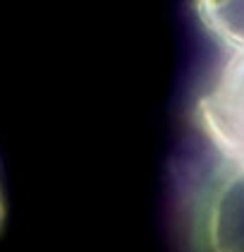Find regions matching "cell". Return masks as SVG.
I'll use <instances>...</instances> for the list:
<instances>
[{
    "mask_svg": "<svg viewBox=\"0 0 244 252\" xmlns=\"http://www.w3.org/2000/svg\"><path fill=\"white\" fill-rule=\"evenodd\" d=\"M182 214L199 252H244V166L206 149L189 175Z\"/></svg>",
    "mask_w": 244,
    "mask_h": 252,
    "instance_id": "cell-1",
    "label": "cell"
},
{
    "mask_svg": "<svg viewBox=\"0 0 244 252\" xmlns=\"http://www.w3.org/2000/svg\"><path fill=\"white\" fill-rule=\"evenodd\" d=\"M194 125L208 152L244 166V51L223 53L196 98Z\"/></svg>",
    "mask_w": 244,
    "mask_h": 252,
    "instance_id": "cell-2",
    "label": "cell"
},
{
    "mask_svg": "<svg viewBox=\"0 0 244 252\" xmlns=\"http://www.w3.org/2000/svg\"><path fill=\"white\" fill-rule=\"evenodd\" d=\"M0 219H2V204H0Z\"/></svg>",
    "mask_w": 244,
    "mask_h": 252,
    "instance_id": "cell-4",
    "label": "cell"
},
{
    "mask_svg": "<svg viewBox=\"0 0 244 252\" xmlns=\"http://www.w3.org/2000/svg\"><path fill=\"white\" fill-rule=\"evenodd\" d=\"M194 10L223 53L244 51V0H194Z\"/></svg>",
    "mask_w": 244,
    "mask_h": 252,
    "instance_id": "cell-3",
    "label": "cell"
}]
</instances>
